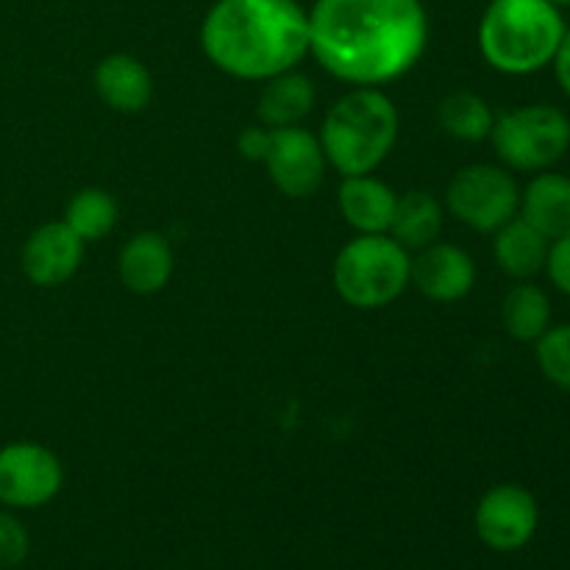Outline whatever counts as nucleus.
<instances>
[{"mask_svg":"<svg viewBox=\"0 0 570 570\" xmlns=\"http://www.w3.org/2000/svg\"><path fill=\"white\" fill-rule=\"evenodd\" d=\"M95 92L109 109L137 115L154 98V78L137 56L111 53L95 67Z\"/></svg>","mask_w":570,"mask_h":570,"instance_id":"ddd939ff","label":"nucleus"},{"mask_svg":"<svg viewBox=\"0 0 570 570\" xmlns=\"http://www.w3.org/2000/svg\"><path fill=\"white\" fill-rule=\"evenodd\" d=\"M267 148H271V128L267 126H248L237 137V150L250 161H265Z\"/></svg>","mask_w":570,"mask_h":570,"instance_id":"a878e982","label":"nucleus"},{"mask_svg":"<svg viewBox=\"0 0 570 570\" xmlns=\"http://www.w3.org/2000/svg\"><path fill=\"white\" fill-rule=\"evenodd\" d=\"M546 273H549L551 284L560 293L570 295V234L560 239H551L549 259H546Z\"/></svg>","mask_w":570,"mask_h":570,"instance_id":"393cba45","label":"nucleus"},{"mask_svg":"<svg viewBox=\"0 0 570 570\" xmlns=\"http://www.w3.org/2000/svg\"><path fill=\"white\" fill-rule=\"evenodd\" d=\"M412 256L390 234H360L334 259V289L354 309H382L410 287Z\"/></svg>","mask_w":570,"mask_h":570,"instance_id":"39448f33","label":"nucleus"},{"mask_svg":"<svg viewBox=\"0 0 570 570\" xmlns=\"http://www.w3.org/2000/svg\"><path fill=\"white\" fill-rule=\"evenodd\" d=\"M534 360L554 387L570 393V323L549 326V332L534 343Z\"/></svg>","mask_w":570,"mask_h":570,"instance_id":"5701e85b","label":"nucleus"},{"mask_svg":"<svg viewBox=\"0 0 570 570\" xmlns=\"http://www.w3.org/2000/svg\"><path fill=\"white\" fill-rule=\"evenodd\" d=\"M317 89L309 76L287 70L278 76L267 78L265 87L259 92V104H256V115H259L262 126L267 128H284V126H301L306 115L315 109Z\"/></svg>","mask_w":570,"mask_h":570,"instance_id":"a211bd4d","label":"nucleus"},{"mask_svg":"<svg viewBox=\"0 0 570 570\" xmlns=\"http://www.w3.org/2000/svg\"><path fill=\"white\" fill-rule=\"evenodd\" d=\"M493 234V256L501 273H507L515 282H529L546 271L551 239H546L538 228L529 226L521 215L512 217Z\"/></svg>","mask_w":570,"mask_h":570,"instance_id":"f3484780","label":"nucleus"},{"mask_svg":"<svg viewBox=\"0 0 570 570\" xmlns=\"http://www.w3.org/2000/svg\"><path fill=\"white\" fill-rule=\"evenodd\" d=\"M438 120L449 137L460 142H482V139H490L495 115L482 95L456 89L440 100Z\"/></svg>","mask_w":570,"mask_h":570,"instance_id":"412c9836","label":"nucleus"},{"mask_svg":"<svg viewBox=\"0 0 570 570\" xmlns=\"http://www.w3.org/2000/svg\"><path fill=\"white\" fill-rule=\"evenodd\" d=\"M440 232H443V206L434 195L423 193V189L399 195L387 234L401 248H406L410 254L423 250L426 245L438 243Z\"/></svg>","mask_w":570,"mask_h":570,"instance_id":"6ab92c4d","label":"nucleus"},{"mask_svg":"<svg viewBox=\"0 0 570 570\" xmlns=\"http://www.w3.org/2000/svg\"><path fill=\"white\" fill-rule=\"evenodd\" d=\"M445 206L468 228L482 234L499 232L504 223L518 217L521 187L499 165H468L454 173L445 189Z\"/></svg>","mask_w":570,"mask_h":570,"instance_id":"0eeeda50","label":"nucleus"},{"mask_svg":"<svg viewBox=\"0 0 570 570\" xmlns=\"http://www.w3.org/2000/svg\"><path fill=\"white\" fill-rule=\"evenodd\" d=\"M518 215L538 228L546 239L570 234V178L562 173H534L527 189H521Z\"/></svg>","mask_w":570,"mask_h":570,"instance_id":"dca6fc26","label":"nucleus"},{"mask_svg":"<svg viewBox=\"0 0 570 570\" xmlns=\"http://www.w3.org/2000/svg\"><path fill=\"white\" fill-rule=\"evenodd\" d=\"M117 217H120L117 200L100 187L78 189L65 209V223L83 243H95V239H104L106 234H111V228L117 226Z\"/></svg>","mask_w":570,"mask_h":570,"instance_id":"4be33fe9","label":"nucleus"},{"mask_svg":"<svg viewBox=\"0 0 570 570\" xmlns=\"http://www.w3.org/2000/svg\"><path fill=\"white\" fill-rule=\"evenodd\" d=\"M200 45L226 76L267 81L295 70L309 53V11L298 0H215Z\"/></svg>","mask_w":570,"mask_h":570,"instance_id":"f03ea898","label":"nucleus"},{"mask_svg":"<svg viewBox=\"0 0 570 570\" xmlns=\"http://www.w3.org/2000/svg\"><path fill=\"white\" fill-rule=\"evenodd\" d=\"M326 161L343 178L373 173L399 139V109L379 87H354L334 100L321 134Z\"/></svg>","mask_w":570,"mask_h":570,"instance_id":"20e7f679","label":"nucleus"},{"mask_svg":"<svg viewBox=\"0 0 570 570\" xmlns=\"http://www.w3.org/2000/svg\"><path fill=\"white\" fill-rule=\"evenodd\" d=\"M120 282L137 295H154L167 287L173 276V248L159 232H139L120 250Z\"/></svg>","mask_w":570,"mask_h":570,"instance_id":"2eb2a0df","label":"nucleus"},{"mask_svg":"<svg viewBox=\"0 0 570 570\" xmlns=\"http://www.w3.org/2000/svg\"><path fill=\"white\" fill-rule=\"evenodd\" d=\"M326 154L321 139L304 126L271 128L265 167L273 187L287 198H312L326 178Z\"/></svg>","mask_w":570,"mask_h":570,"instance_id":"1a4fd4ad","label":"nucleus"},{"mask_svg":"<svg viewBox=\"0 0 570 570\" xmlns=\"http://www.w3.org/2000/svg\"><path fill=\"white\" fill-rule=\"evenodd\" d=\"M65 484L59 456L39 443H9L0 449V507L37 510L50 504Z\"/></svg>","mask_w":570,"mask_h":570,"instance_id":"6e6552de","label":"nucleus"},{"mask_svg":"<svg viewBox=\"0 0 570 570\" xmlns=\"http://www.w3.org/2000/svg\"><path fill=\"white\" fill-rule=\"evenodd\" d=\"M495 156L507 170L543 173L570 150V117L549 104H529L495 117Z\"/></svg>","mask_w":570,"mask_h":570,"instance_id":"423d86ee","label":"nucleus"},{"mask_svg":"<svg viewBox=\"0 0 570 570\" xmlns=\"http://www.w3.org/2000/svg\"><path fill=\"white\" fill-rule=\"evenodd\" d=\"M429 17L421 0H317L309 53L354 87H382L421 61Z\"/></svg>","mask_w":570,"mask_h":570,"instance_id":"f257e3e1","label":"nucleus"},{"mask_svg":"<svg viewBox=\"0 0 570 570\" xmlns=\"http://www.w3.org/2000/svg\"><path fill=\"white\" fill-rule=\"evenodd\" d=\"M395 200H399V195L371 173L343 178L337 193L340 215L360 234H387Z\"/></svg>","mask_w":570,"mask_h":570,"instance_id":"4468645a","label":"nucleus"},{"mask_svg":"<svg viewBox=\"0 0 570 570\" xmlns=\"http://www.w3.org/2000/svg\"><path fill=\"white\" fill-rule=\"evenodd\" d=\"M501 326L518 343H538L551 326V301L538 284L518 282L501 301Z\"/></svg>","mask_w":570,"mask_h":570,"instance_id":"aec40b11","label":"nucleus"},{"mask_svg":"<svg viewBox=\"0 0 570 570\" xmlns=\"http://www.w3.org/2000/svg\"><path fill=\"white\" fill-rule=\"evenodd\" d=\"M31 540H28V529L17 515L9 510H0V568L20 566L28 557Z\"/></svg>","mask_w":570,"mask_h":570,"instance_id":"b1692460","label":"nucleus"},{"mask_svg":"<svg viewBox=\"0 0 570 570\" xmlns=\"http://www.w3.org/2000/svg\"><path fill=\"white\" fill-rule=\"evenodd\" d=\"M566 37L560 6L549 0H490L479 22V50L493 70L529 76L554 61Z\"/></svg>","mask_w":570,"mask_h":570,"instance_id":"7ed1b4c3","label":"nucleus"},{"mask_svg":"<svg viewBox=\"0 0 570 570\" xmlns=\"http://www.w3.org/2000/svg\"><path fill=\"white\" fill-rule=\"evenodd\" d=\"M549 3H554V6H570V0H549Z\"/></svg>","mask_w":570,"mask_h":570,"instance_id":"cd10ccee","label":"nucleus"},{"mask_svg":"<svg viewBox=\"0 0 570 570\" xmlns=\"http://www.w3.org/2000/svg\"><path fill=\"white\" fill-rule=\"evenodd\" d=\"M410 284L421 289L423 298L434 304H454L462 301L476 284V265L471 254L460 245L432 243L412 259Z\"/></svg>","mask_w":570,"mask_h":570,"instance_id":"f8f14e48","label":"nucleus"},{"mask_svg":"<svg viewBox=\"0 0 570 570\" xmlns=\"http://www.w3.org/2000/svg\"><path fill=\"white\" fill-rule=\"evenodd\" d=\"M83 259V239L65 220L42 223L28 234L20 250V267L37 287H59L70 282Z\"/></svg>","mask_w":570,"mask_h":570,"instance_id":"9b49d317","label":"nucleus"},{"mask_svg":"<svg viewBox=\"0 0 570 570\" xmlns=\"http://www.w3.org/2000/svg\"><path fill=\"white\" fill-rule=\"evenodd\" d=\"M476 534L488 549L518 551L534 538L540 523L538 499L521 484H495L476 507Z\"/></svg>","mask_w":570,"mask_h":570,"instance_id":"9d476101","label":"nucleus"},{"mask_svg":"<svg viewBox=\"0 0 570 570\" xmlns=\"http://www.w3.org/2000/svg\"><path fill=\"white\" fill-rule=\"evenodd\" d=\"M554 76L557 81H560L562 92L570 98V28H566V37H562L560 48H557V56H554Z\"/></svg>","mask_w":570,"mask_h":570,"instance_id":"bb28decb","label":"nucleus"}]
</instances>
